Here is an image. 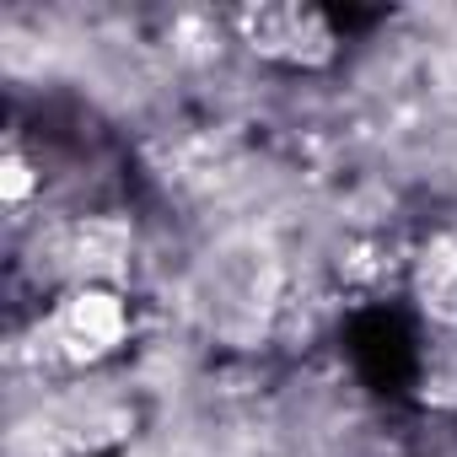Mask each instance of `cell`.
<instances>
[{"label":"cell","instance_id":"cell-1","mask_svg":"<svg viewBox=\"0 0 457 457\" xmlns=\"http://www.w3.org/2000/svg\"><path fill=\"white\" fill-rule=\"evenodd\" d=\"M237 28L264 60L280 65H323L334 54V28L312 6H248Z\"/></svg>","mask_w":457,"mask_h":457},{"label":"cell","instance_id":"cell-3","mask_svg":"<svg viewBox=\"0 0 457 457\" xmlns=\"http://www.w3.org/2000/svg\"><path fill=\"white\" fill-rule=\"evenodd\" d=\"M420 302L430 318L457 323V243H436L420 259Z\"/></svg>","mask_w":457,"mask_h":457},{"label":"cell","instance_id":"cell-4","mask_svg":"<svg viewBox=\"0 0 457 457\" xmlns=\"http://www.w3.org/2000/svg\"><path fill=\"white\" fill-rule=\"evenodd\" d=\"M28 188H33L28 162L22 156H6V199H28Z\"/></svg>","mask_w":457,"mask_h":457},{"label":"cell","instance_id":"cell-2","mask_svg":"<svg viewBox=\"0 0 457 457\" xmlns=\"http://www.w3.org/2000/svg\"><path fill=\"white\" fill-rule=\"evenodd\" d=\"M54 334H60L65 355H76V361L108 355V350L124 339V307H119V296H108V291H76V296L60 307Z\"/></svg>","mask_w":457,"mask_h":457}]
</instances>
